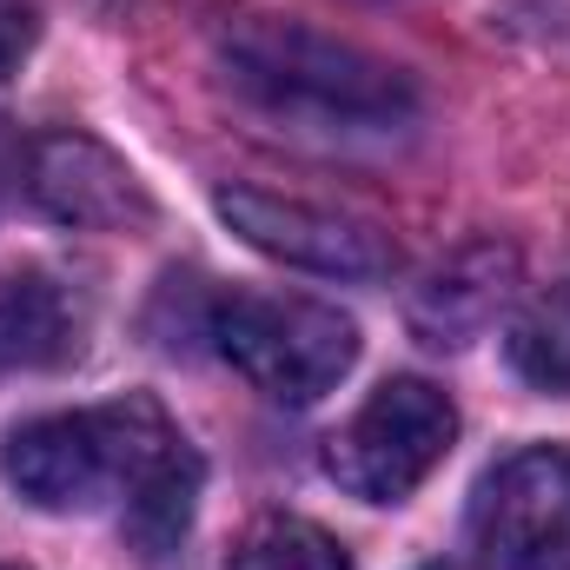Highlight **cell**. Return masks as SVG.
Wrapping results in <instances>:
<instances>
[{
  "label": "cell",
  "instance_id": "obj_11",
  "mask_svg": "<svg viewBox=\"0 0 570 570\" xmlns=\"http://www.w3.org/2000/svg\"><path fill=\"white\" fill-rule=\"evenodd\" d=\"M226 570H352V551L305 518H266L259 531H246Z\"/></svg>",
  "mask_w": 570,
  "mask_h": 570
},
{
  "label": "cell",
  "instance_id": "obj_14",
  "mask_svg": "<svg viewBox=\"0 0 570 570\" xmlns=\"http://www.w3.org/2000/svg\"><path fill=\"white\" fill-rule=\"evenodd\" d=\"M0 570H20V564H0Z\"/></svg>",
  "mask_w": 570,
  "mask_h": 570
},
{
  "label": "cell",
  "instance_id": "obj_10",
  "mask_svg": "<svg viewBox=\"0 0 570 570\" xmlns=\"http://www.w3.org/2000/svg\"><path fill=\"white\" fill-rule=\"evenodd\" d=\"M199 478H206V464L193 458V444H179L153 478H146L140 491L120 504V524H127V538L140 544L146 558H166L186 531H193V504H199Z\"/></svg>",
  "mask_w": 570,
  "mask_h": 570
},
{
  "label": "cell",
  "instance_id": "obj_13",
  "mask_svg": "<svg viewBox=\"0 0 570 570\" xmlns=\"http://www.w3.org/2000/svg\"><path fill=\"white\" fill-rule=\"evenodd\" d=\"M33 0H0V73H13L33 47Z\"/></svg>",
  "mask_w": 570,
  "mask_h": 570
},
{
  "label": "cell",
  "instance_id": "obj_2",
  "mask_svg": "<svg viewBox=\"0 0 570 570\" xmlns=\"http://www.w3.org/2000/svg\"><path fill=\"white\" fill-rule=\"evenodd\" d=\"M179 444L186 438L166 425L153 399H114L20 425L0 451V471L40 511H94L107 498L127 504Z\"/></svg>",
  "mask_w": 570,
  "mask_h": 570
},
{
  "label": "cell",
  "instance_id": "obj_3",
  "mask_svg": "<svg viewBox=\"0 0 570 570\" xmlns=\"http://www.w3.org/2000/svg\"><path fill=\"white\" fill-rule=\"evenodd\" d=\"M213 352L273 405H318L358 365V325L338 305L285 292H226L206 305Z\"/></svg>",
  "mask_w": 570,
  "mask_h": 570
},
{
  "label": "cell",
  "instance_id": "obj_1",
  "mask_svg": "<svg viewBox=\"0 0 570 570\" xmlns=\"http://www.w3.org/2000/svg\"><path fill=\"white\" fill-rule=\"evenodd\" d=\"M219 73L233 94L285 127H325V134H405L419 120V87L318 27L246 13L219 33Z\"/></svg>",
  "mask_w": 570,
  "mask_h": 570
},
{
  "label": "cell",
  "instance_id": "obj_5",
  "mask_svg": "<svg viewBox=\"0 0 570 570\" xmlns=\"http://www.w3.org/2000/svg\"><path fill=\"white\" fill-rule=\"evenodd\" d=\"M478 570H570V451L524 444L478 478L471 498Z\"/></svg>",
  "mask_w": 570,
  "mask_h": 570
},
{
  "label": "cell",
  "instance_id": "obj_9",
  "mask_svg": "<svg viewBox=\"0 0 570 570\" xmlns=\"http://www.w3.org/2000/svg\"><path fill=\"white\" fill-rule=\"evenodd\" d=\"M80 352V305L47 273L0 279V372H47Z\"/></svg>",
  "mask_w": 570,
  "mask_h": 570
},
{
  "label": "cell",
  "instance_id": "obj_6",
  "mask_svg": "<svg viewBox=\"0 0 570 570\" xmlns=\"http://www.w3.org/2000/svg\"><path fill=\"white\" fill-rule=\"evenodd\" d=\"M219 219L266 259L318 273V279H392L399 273V246L379 219H358L345 206H312V199H285L266 186H219L213 193Z\"/></svg>",
  "mask_w": 570,
  "mask_h": 570
},
{
  "label": "cell",
  "instance_id": "obj_7",
  "mask_svg": "<svg viewBox=\"0 0 570 570\" xmlns=\"http://www.w3.org/2000/svg\"><path fill=\"white\" fill-rule=\"evenodd\" d=\"M27 193L47 219L87 226V233H127L153 219L140 173L87 134H40L27 146Z\"/></svg>",
  "mask_w": 570,
  "mask_h": 570
},
{
  "label": "cell",
  "instance_id": "obj_12",
  "mask_svg": "<svg viewBox=\"0 0 570 570\" xmlns=\"http://www.w3.org/2000/svg\"><path fill=\"white\" fill-rule=\"evenodd\" d=\"M511 365L544 392H570V285L544 292L511 325Z\"/></svg>",
  "mask_w": 570,
  "mask_h": 570
},
{
  "label": "cell",
  "instance_id": "obj_8",
  "mask_svg": "<svg viewBox=\"0 0 570 570\" xmlns=\"http://www.w3.org/2000/svg\"><path fill=\"white\" fill-rule=\"evenodd\" d=\"M511 292H518V253L511 246H464L458 259H444L412 292V332L438 352H458L504 318Z\"/></svg>",
  "mask_w": 570,
  "mask_h": 570
},
{
  "label": "cell",
  "instance_id": "obj_15",
  "mask_svg": "<svg viewBox=\"0 0 570 570\" xmlns=\"http://www.w3.org/2000/svg\"><path fill=\"white\" fill-rule=\"evenodd\" d=\"M372 7H385V0H372Z\"/></svg>",
  "mask_w": 570,
  "mask_h": 570
},
{
  "label": "cell",
  "instance_id": "obj_4",
  "mask_svg": "<svg viewBox=\"0 0 570 570\" xmlns=\"http://www.w3.org/2000/svg\"><path fill=\"white\" fill-rule=\"evenodd\" d=\"M458 438V405L431 379H385L325 438V478L358 504H405Z\"/></svg>",
  "mask_w": 570,
  "mask_h": 570
}]
</instances>
